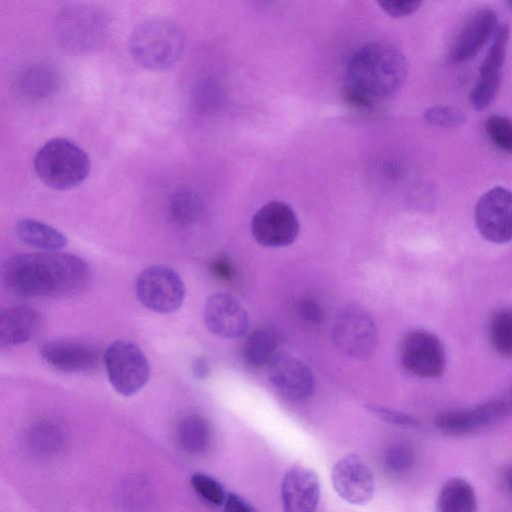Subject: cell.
<instances>
[{
  "instance_id": "cell-3",
  "label": "cell",
  "mask_w": 512,
  "mask_h": 512,
  "mask_svg": "<svg viewBox=\"0 0 512 512\" xmlns=\"http://www.w3.org/2000/svg\"><path fill=\"white\" fill-rule=\"evenodd\" d=\"M185 35L181 26L165 16H154L138 23L129 37L133 60L149 71L172 68L181 59Z\"/></svg>"
},
{
  "instance_id": "cell-23",
  "label": "cell",
  "mask_w": 512,
  "mask_h": 512,
  "mask_svg": "<svg viewBox=\"0 0 512 512\" xmlns=\"http://www.w3.org/2000/svg\"><path fill=\"white\" fill-rule=\"evenodd\" d=\"M15 228L16 234L22 242L46 252H57L68 242L62 232L36 219H19Z\"/></svg>"
},
{
  "instance_id": "cell-4",
  "label": "cell",
  "mask_w": 512,
  "mask_h": 512,
  "mask_svg": "<svg viewBox=\"0 0 512 512\" xmlns=\"http://www.w3.org/2000/svg\"><path fill=\"white\" fill-rule=\"evenodd\" d=\"M34 170L46 186L63 191L75 188L87 179L91 162L88 154L75 142L57 137L38 149Z\"/></svg>"
},
{
  "instance_id": "cell-6",
  "label": "cell",
  "mask_w": 512,
  "mask_h": 512,
  "mask_svg": "<svg viewBox=\"0 0 512 512\" xmlns=\"http://www.w3.org/2000/svg\"><path fill=\"white\" fill-rule=\"evenodd\" d=\"M336 347L355 360L371 358L377 348L378 333L371 315L362 307L349 304L336 314L332 327Z\"/></svg>"
},
{
  "instance_id": "cell-22",
  "label": "cell",
  "mask_w": 512,
  "mask_h": 512,
  "mask_svg": "<svg viewBox=\"0 0 512 512\" xmlns=\"http://www.w3.org/2000/svg\"><path fill=\"white\" fill-rule=\"evenodd\" d=\"M436 512H477V495L473 486L462 477H451L440 487Z\"/></svg>"
},
{
  "instance_id": "cell-33",
  "label": "cell",
  "mask_w": 512,
  "mask_h": 512,
  "mask_svg": "<svg viewBox=\"0 0 512 512\" xmlns=\"http://www.w3.org/2000/svg\"><path fill=\"white\" fill-rule=\"evenodd\" d=\"M383 11L392 17H403L414 13L421 5L418 0H383L378 2Z\"/></svg>"
},
{
  "instance_id": "cell-10",
  "label": "cell",
  "mask_w": 512,
  "mask_h": 512,
  "mask_svg": "<svg viewBox=\"0 0 512 512\" xmlns=\"http://www.w3.org/2000/svg\"><path fill=\"white\" fill-rule=\"evenodd\" d=\"M475 225L480 235L494 244L512 240V191L497 186L484 193L475 206Z\"/></svg>"
},
{
  "instance_id": "cell-30",
  "label": "cell",
  "mask_w": 512,
  "mask_h": 512,
  "mask_svg": "<svg viewBox=\"0 0 512 512\" xmlns=\"http://www.w3.org/2000/svg\"><path fill=\"white\" fill-rule=\"evenodd\" d=\"M415 461L413 448L405 443H397L389 447L384 456L386 469L395 475L408 472Z\"/></svg>"
},
{
  "instance_id": "cell-39",
  "label": "cell",
  "mask_w": 512,
  "mask_h": 512,
  "mask_svg": "<svg viewBox=\"0 0 512 512\" xmlns=\"http://www.w3.org/2000/svg\"><path fill=\"white\" fill-rule=\"evenodd\" d=\"M504 400L508 406L509 411H511L512 410V394L507 399H504Z\"/></svg>"
},
{
  "instance_id": "cell-1",
  "label": "cell",
  "mask_w": 512,
  "mask_h": 512,
  "mask_svg": "<svg viewBox=\"0 0 512 512\" xmlns=\"http://www.w3.org/2000/svg\"><path fill=\"white\" fill-rule=\"evenodd\" d=\"M89 277L90 270L83 259L58 251L18 254L2 268L5 287L25 298L70 296L83 290Z\"/></svg>"
},
{
  "instance_id": "cell-8",
  "label": "cell",
  "mask_w": 512,
  "mask_h": 512,
  "mask_svg": "<svg viewBox=\"0 0 512 512\" xmlns=\"http://www.w3.org/2000/svg\"><path fill=\"white\" fill-rule=\"evenodd\" d=\"M135 292L147 309L169 314L177 311L185 299V285L180 275L166 265H152L137 276Z\"/></svg>"
},
{
  "instance_id": "cell-20",
  "label": "cell",
  "mask_w": 512,
  "mask_h": 512,
  "mask_svg": "<svg viewBox=\"0 0 512 512\" xmlns=\"http://www.w3.org/2000/svg\"><path fill=\"white\" fill-rule=\"evenodd\" d=\"M40 315L32 307L19 305L0 312V345L13 347L28 342L36 333Z\"/></svg>"
},
{
  "instance_id": "cell-32",
  "label": "cell",
  "mask_w": 512,
  "mask_h": 512,
  "mask_svg": "<svg viewBox=\"0 0 512 512\" xmlns=\"http://www.w3.org/2000/svg\"><path fill=\"white\" fill-rule=\"evenodd\" d=\"M366 409L385 422L402 427H417L419 422L416 418L406 413L375 404H367Z\"/></svg>"
},
{
  "instance_id": "cell-24",
  "label": "cell",
  "mask_w": 512,
  "mask_h": 512,
  "mask_svg": "<svg viewBox=\"0 0 512 512\" xmlns=\"http://www.w3.org/2000/svg\"><path fill=\"white\" fill-rule=\"evenodd\" d=\"M277 336L267 328H257L250 332L244 341L242 356L252 367L269 365L276 357Z\"/></svg>"
},
{
  "instance_id": "cell-28",
  "label": "cell",
  "mask_w": 512,
  "mask_h": 512,
  "mask_svg": "<svg viewBox=\"0 0 512 512\" xmlns=\"http://www.w3.org/2000/svg\"><path fill=\"white\" fill-rule=\"evenodd\" d=\"M488 139L499 151L512 155V119L501 116H490L485 122Z\"/></svg>"
},
{
  "instance_id": "cell-17",
  "label": "cell",
  "mask_w": 512,
  "mask_h": 512,
  "mask_svg": "<svg viewBox=\"0 0 512 512\" xmlns=\"http://www.w3.org/2000/svg\"><path fill=\"white\" fill-rule=\"evenodd\" d=\"M320 495L319 478L312 469L295 465L285 473L281 484L283 512H315Z\"/></svg>"
},
{
  "instance_id": "cell-19",
  "label": "cell",
  "mask_w": 512,
  "mask_h": 512,
  "mask_svg": "<svg viewBox=\"0 0 512 512\" xmlns=\"http://www.w3.org/2000/svg\"><path fill=\"white\" fill-rule=\"evenodd\" d=\"M497 28V14L493 10L486 8L477 11L456 38L451 49V60L463 63L473 59L493 38Z\"/></svg>"
},
{
  "instance_id": "cell-21",
  "label": "cell",
  "mask_w": 512,
  "mask_h": 512,
  "mask_svg": "<svg viewBox=\"0 0 512 512\" xmlns=\"http://www.w3.org/2000/svg\"><path fill=\"white\" fill-rule=\"evenodd\" d=\"M60 85V75L50 64L37 63L26 68L18 79V90L27 99L42 100L52 96Z\"/></svg>"
},
{
  "instance_id": "cell-29",
  "label": "cell",
  "mask_w": 512,
  "mask_h": 512,
  "mask_svg": "<svg viewBox=\"0 0 512 512\" xmlns=\"http://www.w3.org/2000/svg\"><path fill=\"white\" fill-rule=\"evenodd\" d=\"M190 482L194 491L206 502L215 506L224 504L227 495L221 483L215 478L204 473H195L191 476Z\"/></svg>"
},
{
  "instance_id": "cell-25",
  "label": "cell",
  "mask_w": 512,
  "mask_h": 512,
  "mask_svg": "<svg viewBox=\"0 0 512 512\" xmlns=\"http://www.w3.org/2000/svg\"><path fill=\"white\" fill-rule=\"evenodd\" d=\"M203 208L201 196L188 186L175 190L168 201L169 216L179 226L195 223L200 218Z\"/></svg>"
},
{
  "instance_id": "cell-26",
  "label": "cell",
  "mask_w": 512,
  "mask_h": 512,
  "mask_svg": "<svg viewBox=\"0 0 512 512\" xmlns=\"http://www.w3.org/2000/svg\"><path fill=\"white\" fill-rule=\"evenodd\" d=\"M177 434L182 447L192 454L207 450L212 440L210 424L204 417L195 414L180 421Z\"/></svg>"
},
{
  "instance_id": "cell-27",
  "label": "cell",
  "mask_w": 512,
  "mask_h": 512,
  "mask_svg": "<svg viewBox=\"0 0 512 512\" xmlns=\"http://www.w3.org/2000/svg\"><path fill=\"white\" fill-rule=\"evenodd\" d=\"M489 337L497 354L512 357V308H500L493 313L489 322Z\"/></svg>"
},
{
  "instance_id": "cell-9",
  "label": "cell",
  "mask_w": 512,
  "mask_h": 512,
  "mask_svg": "<svg viewBox=\"0 0 512 512\" xmlns=\"http://www.w3.org/2000/svg\"><path fill=\"white\" fill-rule=\"evenodd\" d=\"M400 361L410 374L424 379L442 376L446 353L440 339L427 330L416 329L405 335L400 346Z\"/></svg>"
},
{
  "instance_id": "cell-34",
  "label": "cell",
  "mask_w": 512,
  "mask_h": 512,
  "mask_svg": "<svg viewBox=\"0 0 512 512\" xmlns=\"http://www.w3.org/2000/svg\"><path fill=\"white\" fill-rule=\"evenodd\" d=\"M298 312L303 320L311 324H320L324 316L321 306L312 298L302 300Z\"/></svg>"
},
{
  "instance_id": "cell-36",
  "label": "cell",
  "mask_w": 512,
  "mask_h": 512,
  "mask_svg": "<svg viewBox=\"0 0 512 512\" xmlns=\"http://www.w3.org/2000/svg\"><path fill=\"white\" fill-rule=\"evenodd\" d=\"M214 273L221 279L229 280L232 278L234 271L231 263L226 259H217L212 265Z\"/></svg>"
},
{
  "instance_id": "cell-18",
  "label": "cell",
  "mask_w": 512,
  "mask_h": 512,
  "mask_svg": "<svg viewBox=\"0 0 512 512\" xmlns=\"http://www.w3.org/2000/svg\"><path fill=\"white\" fill-rule=\"evenodd\" d=\"M43 361L64 373L87 372L98 364V351L88 344L75 341H50L40 347Z\"/></svg>"
},
{
  "instance_id": "cell-11",
  "label": "cell",
  "mask_w": 512,
  "mask_h": 512,
  "mask_svg": "<svg viewBox=\"0 0 512 512\" xmlns=\"http://www.w3.org/2000/svg\"><path fill=\"white\" fill-rule=\"evenodd\" d=\"M251 232L262 246L277 248L292 244L299 233L293 209L282 201H271L259 208L251 220Z\"/></svg>"
},
{
  "instance_id": "cell-12",
  "label": "cell",
  "mask_w": 512,
  "mask_h": 512,
  "mask_svg": "<svg viewBox=\"0 0 512 512\" xmlns=\"http://www.w3.org/2000/svg\"><path fill=\"white\" fill-rule=\"evenodd\" d=\"M331 483L337 495L352 505L368 503L376 489L372 469L355 454L345 455L335 462L331 471Z\"/></svg>"
},
{
  "instance_id": "cell-16",
  "label": "cell",
  "mask_w": 512,
  "mask_h": 512,
  "mask_svg": "<svg viewBox=\"0 0 512 512\" xmlns=\"http://www.w3.org/2000/svg\"><path fill=\"white\" fill-rule=\"evenodd\" d=\"M508 412L505 400L497 399L473 408L443 412L436 417L435 424L445 434L462 436L488 427Z\"/></svg>"
},
{
  "instance_id": "cell-37",
  "label": "cell",
  "mask_w": 512,
  "mask_h": 512,
  "mask_svg": "<svg viewBox=\"0 0 512 512\" xmlns=\"http://www.w3.org/2000/svg\"><path fill=\"white\" fill-rule=\"evenodd\" d=\"M192 372L194 376L198 379H204L208 377L210 373L209 363L203 357L195 359L192 364Z\"/></svg>"
},
{
  "instance_id": "cell-7",
  "label": "cell",
  "mask_w": 512,
  "mask_h": 512,
  "mask_svg": "<svg viewBox=\"0 0 512 512\" xmlns=\"http://www.w3.org/2000/svg\"><path fill=\"white\" fill-rule=\"evenodd\" d=\"M103 361L108 380L118 394L131 396L149 380L148 360L140 347L132 341L112 342L104 352Z\"/></svg>"
},
{
  "instance_id": "cell-5",
  "label": "cell",
  "mask_w": 512,
  "mask_h": 512,
  "mask_svg": "<svg viewBox=\"0 0 512 512\" xmlns=\"http://www.w3.org/2000/svg\"><path fill=\"white\" fill-rule=\"evenodd\" d=\"M109 19L100 7L87 3H69L56 14L54 31L59 44L70 53H86L105 39Z\"/></svg>"
},
{
  "instance_id": "cell-31",
  "label": "cell",
  "mask_w": 512,
  "mask_h": 512,
  "mask_svg": "<svg viewBox=\"0 0 512 512\" xmlns=\"http://www.w3.org/2000/svg\"><path fill=\"white\" fill-rule=\"evenodd\" d=\"M424 119L431 125L444 128H458L465 121V115L452 106H433L424 112Z\"/></svg>"
},
{
  "instance_id": "cell-38",
  "label": "cell",
  "mask_w": 512,
  "mask_h": 512,
  "mask_svg": "<svg viewBox=\"0 0 512 512\" xmlns=\"http://www.w3.org/2000/svg\"><path fill=\"white\" fill-rule=\"evenodd\" d=\"M506 482L510 490L512 491V467L508 468V470L506 471Z\"/></svg>"
},
{
  "instance_id": "cell-2",
  "label": "cell",
  "mask_w": 512,
  "mask_h": 512,
  "mask_svg": "<svg viewBox=\"0 0 512 512\" xmlns=\"http://www.w3.org/2000/svg\"><path fill=\"white\" fill-rule=\"evenodd\" d=\"M408 73L405 55L386 42L368 43L356 50L346 68L345 97L360 108L395 95Z\"/></svg>"
},
{
  "instance_id": "cell-40",
  "label": "cell",
  "mask_w": 512,
  "mask_h": 512,
  "mask_svg": "<svg viewBox=\"0 0 512 512\" xmlns=\"http://www.w3.org/2000/svg\"><path fill=\"white\" fill-rule=\"evenodd\" d=\"M511 6H512V2H511Z\"/></svg>"
},
{
  "instance_id": "cell-15",
  "label": "cell",
  "mask_w": 512,
  "mask_h": 512,
  "mask_svg": "<svg viewBox=\"0 0 512 512\" xmlns=\"http://www.w3.org/2000/svg\"><path fill=\"white\" fill-rule=\"evenodd\" d=\"M204 322L211 333L229 339L243 337L249 329L247 311L227 293H215L207 299Z\"/></svg>"
},
{
  "instance_id": "cell-35",
  "label": "cell",
  "mask_w": 512,
  "mask_h": 512,
  "mask_svg": "<svg viewBox=\"0 0 512 512\" xmlns=\"http://www.w3.org/2000/svg\"><path fill=\"white\" fill-rule=\"evenodd\" d=\"M223 509L224 512H257L248 501L236 493L227 495Z\"/></svg>"
},
{
  "instance_id": "cell-14",
  "label": "cell",
  "mask_w": 512,
  "mask_h": 512,
  "mask_svg": "<svg viewBox=\"0 0 512 512\" xmlns=\"http://www.w3.org/2000/svg\"><path fill=\"white\" fill-rule=\"evenodd\" d=\"M268 377L275 390L288 400L301 401L313 394L312 370L294 356L278 353L268 365Z\"/></svg>"
},
{
  "instance_id": "cell-13",
  "label": "cell",
  "mask_w": 512,
  "mask_h": 512,
  "mask_svg": "<svg viewBox=\"0 0 512 512\" xmlns=\"http://www.w3.org/2000/svg\"><path fill=\"white\" fill-rule=\"evenodd\" d=\"M509 40V27L499 26L492 38L490 47L480 67L478 80L471 90L470 102L476 110H483L495 99L500 88Z\"/></svg>"
}]
</instances>
